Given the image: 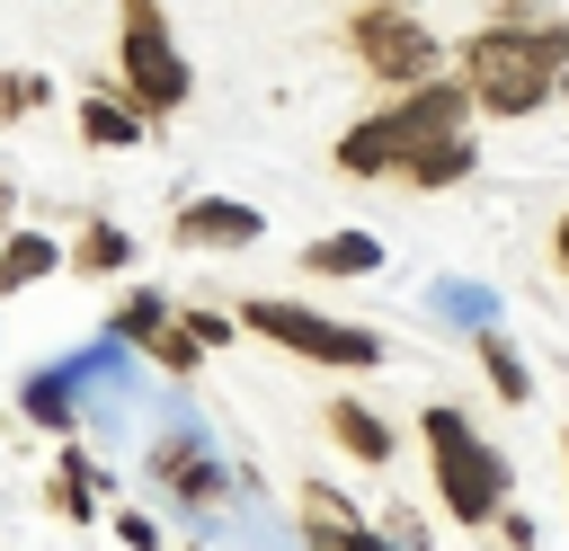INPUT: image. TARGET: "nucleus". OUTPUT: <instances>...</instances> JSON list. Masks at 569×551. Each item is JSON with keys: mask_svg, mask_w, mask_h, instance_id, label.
I'll return each instance as SVG.
<instances>
[{"mask_svg": "<svg viewBox=\"0 0 569 551\" xmlns=\"http://www.w3.org/2000/svg\"><path fill=\"white\" fill-rule=\"evenodd\" d=\"M329 160H338L347 178L453 187V178H471V160H480V142H471V98L453 89V71H436V80H418V89H391V107L356 116V124L329 142Z\"/></svg>", "mask_w": 569, "mask_h": 551, "instance_id": "obj_1", "label": "nucleus"}, {"mask_svg": "<svg viewBox=\"0 0 569 551\" xmlns=\"http://www.w3.org/2000/svg\"><path fill=\"white\" fill-rule=\"evenodd\" d=\"M569 80V18H542L533 0H498V18H480L453 44V89L471 98V116H533L542 98H560Z\"/></svg>", "mask_w": 569, "mask_h": 551, "instance_id": "obj_2", "label": "nucleus"}, {"mask_svg": "<svg viewBox=\"0 0 569 551\" xmlns=\"http://www.w3.org/2000/svg\"><path fill=\"white\" fill-rule=\"evenodd\" d=\"M418 435H427V480H436V507L453 515V524H471V533H489L498 515H507V498H516V462L453 409V400H436L427 418H418Z\"/></svg>", "mask_w": 569, "mask_h": 551, "instance_id": "obj_3", "label": "nucleus"}, {"mask_svg": "<svg viewBox=\"0 0 569 551\" xmlns=\"http://www.w3.org/2000/svg\"><path fill=\"white\" fill-rule=\"evenodd\" d=\"M187 89H196V71L169 36V9L160 0H116V98L142 124H160V116L187 107Z\"/></svg>", "mask_w": 569, "mask_h": 551, "instance_id": "obj_4", "label": "nucleus"}, {"mask_svg": "<svg viewBox=\"0 0 569 551\" xmlns=\"http://www.w3.org/2000/svg\"><path fill=\"white\" fill-rule=\"evenodd\" d=\"M249 338H267V347H284V355H302V364H329V373H373L391 347L373 338V329H356V320H329V311H311V302H284V293H258V302H240L231 311Z\"/></svg>", "mask_w": 569, "mask_h": 551, "instance_id": "obj_5", "label": "nucleus"}, {"mask_svg": "<svg viewBox=\"0 0 569 551\" xmlns=\"http://www.w3.org/2000/svg\"><path fill=\"white\" fill-rule=\"evenodd\" d=\"M347 53H356V71H373L382 89H418V80L445 71L436 27H427L418 9H391V0H356V9H347Z\"/></svg>", "mask_w": 569, "mask_h": 551, "instance_id": "obj_6", "label": "nucleus"}, {"mask_svg": "<svg viewBox=\"0 0 569 551\" xmlns=\"http://www.w3.org/2000/svg\"><path fill=\"white\" fill-rule=\"evenodd\" d=\"M293 515H302V551H400L382 524H365L329 480H302L293 489Z\"/></svg>", "mask_w": 569, "mask_h": 551, "instance_id": "obj_7", "label": "nucleus"}, {"mask_svg": "<svg viewBox=\"0 0 569 551\" xmlns=\"http://www.w3.org/2000/svg\"><path fill=\"white\" fill-rule=\"evenodd\" d=\"M267 222H258V204H231V196H196V204H178V249H249Z\"/></svg>", "mask_w": 569, "mask_h": 551, "instance_id": "obj_8", "label": "nucleus"}, {"mask_svg": "<svg viewBox=\"0 0 569 551\" xmlns=\"http://www.w3.org/2000/svg\"><path fill=\"white\" fill-rule=\"evenodd\" d=\"M151 462H160V480H169V498H178V507H196V515H204V507L222 498V462H213L196 435H160V453H151Z\"/></svg>", "mask_w": 569, "mask_h": 551, "instance_id": "obj_9", "label": "nucleus"}, {"mask_svg": "<svg viewBox=\"0 0 569 551\" xmlns=\"http://www.w3.org/2000/svg\"><path fill=\"white\" fill-rule=\"evenodd\" d=\"M320 427H329V444H338V453H356L365 471H373V462H391V418H382V409H365V400H329V409H320Z\"/></svg>", "mask_w": 569, "mask_h": 551, "instance_id": "obj_10", "label": "nucleus"}, {"mask_svg": "<svg viewBox=\"0 0 569 551\" xmlns=\"http://www.w3.org/2000/svg\"><path fill=\"white\" fill-rule=\"evenodd\" d=\"M80 142H89V151H133V142H151V124H142L124 98L98 89V98H80Z\"/></svg>", "mask_w": 569, "mask_h": 551, "instance_id": "obj_11", "label": "nucleus"}, {"mask_svg": "<svg viewBox=\"0 0 569 551\" xmlns=\"http://www.w3.org/2000/svg\"><path fill=\"white\" fill-rule=\"evenodd\" d=\"M382 267V240L373 231H329L302 249V276H373Z\"/></svg>", "mask_w": 569, "mask_h": 551, "instance_id": "obj_12", "label": "nucleus"}, {"mask_svg": "<svg viewBox=\"0 0 569 551\" xmlns=\"http://www.w3.org/2000/svg\"><path fill=\"white\" fill-rule=\"evenodd\" d=\"M62 267V249L44 240V231H0V293H27V284H44Z\"/></svg>", "mask_w": 569, "mask_h": 551, "instance_id": "obj_13", "label": "nucleus"}, {"mask_svg": "<svg viewBox=\"0 0 569 551\" xmlns=\"http://www.w3.org/2000/svg\"><path fill=\"white\" fill-rule=\"evenodd\" d=\"M471 355H480V373H489V391H498V400H533V373H525V355H516L498 329H480V338H471Z\"/></svg>", "mask_w": 569, "mask_h": 551, "instance_id": "obj_14", "label": "nucleus"}, {"mask_svg": "<svg viewBox=\"0 0 569 551\" xmlns=\"http://www.w3.org/2000/svg\"><path fill=\"white\" fill-rule=\"evenodd\" d=\"M124 258H133V240H124L116 222H89V231L71 240V276H116Z\"/></svg>", "mask_w": 569, "mask_h": 551, "instance_id": "obj_15", "label": "nucleus"}, {"mask_svg": "<svg viewBox=\"0 0 569 551\" xmlns=\"http://www.w3.org/2000/svg\"><path fill=\"white\" fill-rule=\"evenodd\" d=\"M89 489H98V471H89L80 453H62V462H53V489H44V507H53V515H71V524H89Z\"/></svg>", "mask_w": 569, "mask_h": 551, "instance_id": "obj_16", "label": "nucleus"}, {"mask_svg": "<svg viewBox=\"0 0 569 551\" xmlns=\"http://www.w3.org/2000/svg\"><path fill=\"white\" fill-rule=\"evenodd\" d=\"M142 355H151L160 373H196V364H204V347L187 338V320H178V311H169V320H160V329L142 338Z\"/></svg>", "mask_w": 569, "mask_h": 551, "instance_id": "obj_17", "label": "nucleus"}, {"mask_svg": "<svg viewBox=\"0 0 569 551\" xmlns=\"http://www.w3.org/2000/svg\"><path fill=\"white\" fill-rule=\"evenodd\" d=\"M160 320H169V302H160V293H124V302H116V347H142Z\"/></svg>", "mask_w": 569, "mask_h": 551, "instance_id": "obj_18", "label": "nucleus"}, {"mask_svg": "<svg viewBox=\"0 0 569 551\" xmlns=\"http://www.w3.org/2000/svg\"><path fill=\"white\" fill-rule=\"evenodd\" d=\"M27 418H36V427H71V382H62V373H36V382H27Z\"/></svg>", "mask_w": 569, "mask_h": 551, "instance_id": "obj_19", "label": "nucleus"}, {"mask_svg": "<svg viewBox=\"0 0 569 551\" xmlns=\"http://www.w3.org/2000/svg\"><path fill=\"white\" fill-rule=\"evenodd\" d=\"M116 542H124V551H160V524H151V507H116Z\"/></svg>", "mask_w": 569, "mask_h": 551, "instance_id": "obj_20", "label": "nucleus"}, {"mask_svg": "<svg viewBox=\"0 0 569 551\" xmlns=\"http://www.w3.org/2000/svg\"><path fill=\"white\" fill-rule=\"evenodd\" d=\"M178 320H187V338H196V347H231V329H240L231 311H178Z\"/></svg>", "mask_w": 569, "mask_h": 551, "instance_id": "obj_21", "label": "nucleus"}, {"mask_svg": "<svg viewBox=\"0 0 569 551\" xmlns=\"http://www.w3.org/2000/svg\"><path fill=\"white\" fill-rule=\"evenodd\" d=\"M27 98H36V80H0V116H18Z\"/></svg>", "mask_w": 569, "mask_h": 551, "instance_id": "obj_22", "label": "nucleus"}, {"mask_svg": "<svg viewBox=\"0 0 569 551\" xmlns=\"http://www.w3.org/2000/svg\"><path fill=\"white\" fill-rule=\"evenodd\" d=\"M551 267L569 276V204H560V222H551Z\"/></svg>", "mask_w": 569, "mask_h": 551, "instance_id": "obj_23", "label": "nucleus"}, {"mask_svg": "<svg viewBox=\"0 0 569 551\" xmlns=\"http://www.w3.org/2000/svg\"><path fill=\"white\" fill-rule=\"evenodd\" d=\"M0 231H9V178H0Z\"/></svg>", "mask_w": 569, "mask_h": 551, "instance_id": "obj_24", "label": "nucleus"}, {"mask_svg": "<svg viewBox=\"0 0 569 551\" xmlns=\"http://www.w3.org/2000/svg\"><path fill=\"white\" fill-rule=\"evenodd\" d=\"M560 471H569V427H560Z\"/></svg>", "mask_w": 569, "mask_h": 551, "instance_id": "obj_25", "label": "nucleus"}, {"mask_svg": "<svg viewBox=\"0 0 569 551\" xmlns=\"http://www.w3.org/2000/svg\"><path fill=\"white\" fill-rule=\"evenodd\" d=\"M391 9H409V0H391Z\"/></svg>", "mask_w": 569, "mask_h": 551, "instance_id": "obj_26", "label": "nucleus"}]
</instances>
